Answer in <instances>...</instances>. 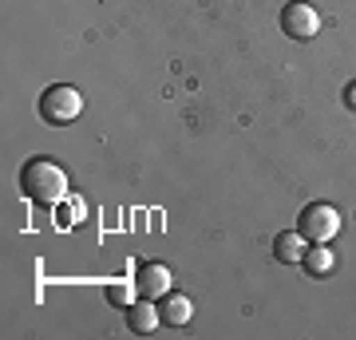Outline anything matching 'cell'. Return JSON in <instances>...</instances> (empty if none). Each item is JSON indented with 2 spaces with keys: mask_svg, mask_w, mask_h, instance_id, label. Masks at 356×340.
I'll return each instance as SVG.
<instances>
[{
  "mask_svg": "<svg viewBox=\"0 0 356 340\" xmlns=\"http://www.w3.org/2000/svg\"><path fill=\"white\" fill-rule=\"evenodd\" d=\"M20 190H24L28 202H40V206H56V202L67 198V175L60 163H51L48 154H36L20 166Z\"/></svg>",
  "mask_w": 356,
  "mask_h": 340,
  "instance_id": "6da1fadb",
  "label": "cell"
},
{
  "mask_svg": "<svg viewBox=\"0 0 356 340\" xmlns=\"http://www.w3.org/2000/svg\"><path fill=\"white\" fill-rule=\"evenodd\" d=\"M36 111L48 127H67L83 115V95H79V88H72V83H51V88L40 95Z\"/></svg>",
  "mask_w": 356,
  "mask_h": 340,
  "instance_id": "7a4b0ae2",
  "label": "cell"
},
{
  "mask_svg": "<svg viewBox=\"0 0 356 340\" xmlns=\"http://www.w3.org/2000/svg\"><path fill=\"white\" fill-rule=\"evenodd\" d=\"M297 229H301L305 241H332L341 234V214L329 202H309L301 210V218H297Z\"/></svg>",
  "mask_w": 356,
  "mask_h": 340,
  "instance_id": "3957f363",
  "label": "cell"
},
{
  "mask_svg": "<svg viewBox=\"0 0 356 340\" xmlns=\"http://www.w3.org/2000/svg\"><path fill=\"white\" fill-rule=\"evenodd\" d=\"M281 32L289 40H313L321 32V13L305 0H293L281 8Z\"/></svg>",
  "mask_w": 356,
  "mask_h": 340,
  "instance_id": "277c9868",
  "label": "cell"
},
{
  "mask_svg": "<svg viewBox=\"0 0 356 340\" xmlns=\"http://www.w3.org/2000/svg\"><path fill=\"white\" fill-rule=\"evenodd\" d=\"M170 285H175V273H170L163 261H143L139 269H135V289H139V297L159 301L163 293H170Z\"/></svg>",
  "mask_w": 356,
  "mask_h": 340,
  "instance_id": "5b68a950",
  "label": "cell"
},
{
  "mask_svg": "<svg viewBox=\"0 0 356 340\" xmlns=\"http://www.w3.org/2000/svg\"><path fill=\"white\" fill-rule=\"evenodd\" d=\"M159 325H163L159 301H151V297H139L135 305H127V328H131V332H139V337H147V332H154Z\"/></svg>",
  "mask_w": 356,
  "mask_h": 340,
  "instance_id": "8992f818",
  "label": "cell"
},
{
  "mask_svg": "<svg viewBox=\"0 0 356 340\" xmlns=\"http://www.w3.org/2000/svg\"><path fill=\"white\" fill-rule=\"evenodd\" d=\"M159 313H163L166 325L182 328V325L194 316V305H191V297H186V293H175V289H170V293H163V297H159Z\"/></svg>",
  "mask_w": 356,
  "mask_h": 340,
  "instance_id": "52a82bcc",
  "label": "cell"
},
{
  "mask_svg": "<svg viewBox=\"0 0 356 340\" xmlns=\"http://www.w3.org/2000/svg\"><path fill=\"white\" fill-rule=\"evenodd\" d=\"M301 265H305L309 277H329L332 269H337V253L329 250V241H313V250H305Z\"/></svg>",
  "mask_w": 356,
  "mask_h": 340,
  "instance_id": "ba28073f",
  "label": "cell"
},
{
  "mask_svg": "<svg viewBox=\"0 0 356 340\" xmlns=\"http://www.w3.org/2000/svg\"><path fill=\"white\" fill-rule=\"evenodd\" d=\"M273 257L281 265H293L305 257V238H301V229H281L277 238H273Z\"/></svg>",
  "mask_w": 356,
  "mask_h": 340,
  "instance_id": "9c48e42d",
  "label": "cell"
},
{
  "mask_svg": "<svg viewBox=\"0 0 356 340\" xmlns=\"http://www.w3.org/2000/svg\"><path fill=\"white\" fill-rule=\"evenodd\" d=\"M83 218H88V202L79 198V194H67L64 202H56V222H60V229L79 226Z\"/></svg>",
  "mask_w": 356,
  "mask_h": 340,
  "instance_id": "30bf717a",
  "label": "cell"
},
{
  "mask_svg": "<svg viewBox=\"0 0 356 340\" xmlns=\"http://www.w3.org/2000/svg\"><path fill=\"white\" fill-rule=\"evenodd\" d=\"M139 301V289H135V281H111L107 285V305L115 309H127V305Z\"/></svg>",
  "mask_w": 356,
  "mask_h": 340,
  "instance_id": "8fae6325",
  "label": "cell"
},
{
  "mask_svg": "<svg viewBox=\"0 0 356 340\" xmlns=\"http://www.w3.org/2000/svg\"><path fill=\"white\" fill-rule=\"evenodd\" d=\"M344 103L356 111V83H348V88H344Z\"/></svg>",
  "mask_w": 356,
  "mask_h": 340,
  "instance_id": "7c38bea8",
  "label": "cell"
}]
</instances>
